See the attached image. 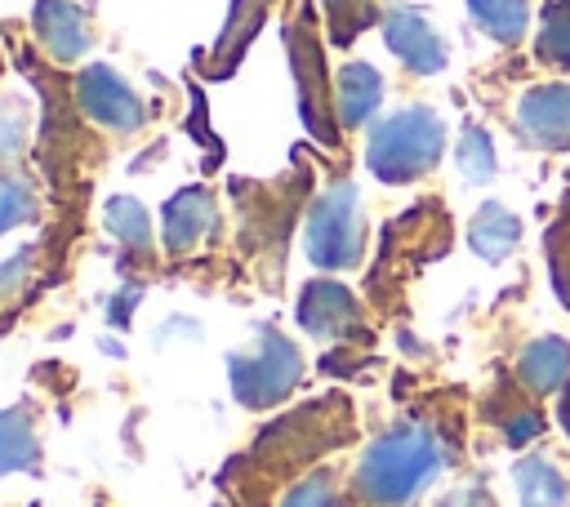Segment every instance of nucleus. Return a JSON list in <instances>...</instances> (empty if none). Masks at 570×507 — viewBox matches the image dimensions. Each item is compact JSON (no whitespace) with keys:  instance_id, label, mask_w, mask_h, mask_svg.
I'll return each instance as SVG.
<instances>
[{"instance_id":"1","label":"nucleus","mask_w":570,"mask_h":507,"mask_svg":"<svg viewBox=\"0 0 570 507\" xmlns=\"http://www.w3.org/2000/svg\"><path fill=\"white\" fill-rule=\"evenodd\" d=\"M445 463L441 440L428 427H392L356 463V494L374 507H401L419 498Z\"/></svg>"},{"instance_id":"2","label":"nucleus","mask_w":570,"mask_h":507,"mask_svg":"<svg viewBox=\"0 0 570 507\" xmlns=\"http://www.w3.org/2000/svg\"><path fill=\"white\" fill-rule=\"evenodd\" d=\"M445 151V125L432 107H405L374 125L365 165L379 182H414L428 169H436Z\"/></svg>"},{"instance_id":"3","label":"nucleus","mask_w":570,"mask_h":507,"mask_svg":"<svg viewBox=\"0 0 570 507\" xmlns=\"http://www.w3.org/2000/svg\"><path fill=\"white\" fill-rule=\"evenodd\" d=\"M303 378V356L298 347L276 334V329H258L254 347L232 356V387L245 405H276L294 391V382Z\"/></svg>"},{"instance_id":"4","label":"nucleus","mask_w":570,"mask_h":507,"mask_svg":"<svg viewBox=\"0 0 570 507\" xmlns=\"http://www.w3.org/2000/svg\"><path fill=\"white\" fill-rule=\"evenodd\" d=\"M361 205H356V187L352 182H338L330 187L316 205H312V218H307V254L316 267L325 271H343V267H356L361 262Z\"/></svg>"},{"instance_id":"5","label":"nucleus","mask_w":570,"mask_h":507,"mask_svg":"<svg viewBox=\"0 0 570 507\" xmlns=\"http://www.w3.org/2000/svg\"><path fill=\"white\" fill-rule=\"evenodd\" d=\"M76 98H80V107H85L89 120H98V125H107L116 133H129V129H138L147 120L142 98L111 67H89L76 80Z\"/></svg>"},{"instance_id":"6","label":"nucleus","mask_w":570,"mask_h":507,"mask_svg":"<svg viewBox=\"0 0 570 507\" xmlns=\"http://www.w3.org/2000/svg\"><path fill=\"white\" fill-rule=\"evenodd\" d=\"M517 129L539 151H570V84H534L517 102Z\"/></svg>"},{"instance_id":"7","label":"nucleus","mask_w":570,"mask_h":507,"mask_svg":"<svg viewBox=\"0 0 570 507\" xmlns=\"http://www.w3.org/2000/svg\"><path fill=\"white\" fill-rule=\"evenodd\" d=\"M383 40H387V49L410 67V71H419V76H436V71H445V62H450V53H445V40L436 36V27L419 13V9H392L387 18H383Z\"/></svg>"},{"instance_id":"8","label":"nucleus","mask_w":570,"mask_h":507,"mask_svg":"<svg viewBox=\"0 0 570 507\" xmlns=\"http://www.w3.org/2000/svg\"><path fill=\"white\" fill-rule=\"evenodd\" d=\"M289 53H294V80H298V107L307 129L321 142H334V125H330V93H325V67H321V49L307 36V27L289 31Z\"/></svg>"},{"instance_id":"9","label":"nucleus","mask_w":570,"mask_h":507,"mask_svg":"<svg viewBox=\"0 0 570 507\" xmlns=\"http://www.w3.org/2000/svg\"><path fill=\"white\" fill-rule=\"evenodd\" d=\"M31 27L40 36L45 53L58 58V62H71L89 49V22L71 0H40L36 13H31Z\"/></svg>"},{"instance_id":"10","label":"nucleus","mask_w":570,"mask_h":507,"mask_svg":"<svg viewBox=\"0 0 570 507\" xmlns=\"http://www.w3.org/2000/svg\"><path fill=\"white\" fill-rule=\"evenodd\" d=\"M298 320L307 334L316 338H338L347 334L356 320H361V307L352 298V289L334 285V280H316L303 289V302H298Z\"/></svg>"},{"instance_id":"11","label":"nucleus","mask_w":570,"mask_h":507,"mask_svg":"<svg viewBox=\"0 0 570 507\" xmlns=\"http://www.w3.org/2000/svg\"><path fill=\"white\" fill-rule=\"evenodd\" d=\"M214 222H218L214 196L205 187H183L165 205V245H169V254H187L205 231H214Z\"/></svg>"},{"instance_id":"12","label":"nucleus","mask_w":570,"mask_h":507,"mask_svg":"<svg viewBox=\"0 0 570 507\" xmlns=\"http://www.w3.org/2000/svg\"><path fill=\"white\" fill-rule=\"evenodd\" d=\"M517 374H521V382H525L530 391H539V396L561 391L566 378H570V342H566V338H552V334L525 342L521 356H517Z\"/></svg>"},{"instance_id":"13","label":"nucleus","mask_w":570,"mask_h":507,"mask_svg":"<svg viewBox=\"0 0 570 507\" xmlns=\"http://www.w3.org/2000/svg\"><path fill=\"white\" fill-rule=\"evenodd\" d=\"M383 102V76L370 67V62H347L334 80V107H338V120L347 129L365 125Z\"/></svg>"},{"instance_id":"14","label":"nucleus","mask_w":570,"mask_h":507,"mask_svg":"<svg viewBox=\"0 0 570 507\" xmlns=\"http://www.w3.org/2000/svg\"><path fill=\"white\" fill-rule=\"evenodd\" d=\"M517 240H521V218L499 200H485L468 222V245L485 262H503L517 249Z\"/></svg>"},{"instance_id":"15","label":"nucleus","mask_w":570,"mask_h":507,"mask_svg":"<svg viewBox=\"0 0 570 507\" xmlns=\"http://www.w3.org/2000/svg\"><path fill=\"white\" fill-rule=\"evenodd\" d=\"M512 480H517L521 507H566V498H570V480L561 476V467L548 454L521 458L512 467Z\"/></svg>"},{"instance_id":"16","label":"nucleus","mask_w":570,"mask_h":507,"mask_svg":"<svg viewBox=\"0 0 570 507\" xmlns=\"http://www.w3.org/2000/svg\"><path fill=\"white\" fill-rule=\"evenodd\" d=\"M468 13L499 44H517L530 27V4L525 0H468Z\"/></svg>"},{"instance_id":"17","label":"nucleus","mask_w":570,"mask_h":507,"mask_svg":"<svg viewBox=\"0 0 570 507\" xmlns=\"http://www.w3.org/2000/svg\"><path fill=\"white\" fill-rule=\"evenodd\" d=\"M36 463V427L27 409H0V471H22Z\"/></svg>"},{"instance_id":"18","label":"nucleus","mask_w":570,"mask_h":507,"mask_svg":"<svg viewBox=\"0 0 570 507\" xmlns=\"http://www.w3.org/2000/svg\"><path fill=\"white\" fill-rule=\"evenodd\" d=\"M454 165H459V173H463L468 182H490V178H494L499 160H494V142H490V133H485L481 125H468V129H463L459 151H454Z\"/></svg>"},{"instance_id":"19","label":"nucleus","mask_w":570,"mask_h":507,"mask_svg":"<svg viewBox=\"0 0 570 507\" xmlns=\"http://www.w3.org/2000/svg\"><path fill=\"white\" fill-rule=\"evenodd\" d=\"M539 58L552 67H570V0H552L539 22Z\"/></svg>"},{"instance_id":"20","label":"nucleus","mask_w":570,"mask_h":507,"mask_svg":"<svg viewBox=\"0 0 570 507\" xmlns=\"http://www.w3.org/2000/svg\"><path fill=\"white\" fill-rule=\"evenodd\" d=\"M102 218H107V231H111L116 240H125V245H147V240H151V222H147V209H142L138 200H129V196H116V200H107Z\"/></svg>"},{"instance_id":"21","label":"nucleus","mask_w":570,"mask_h":507,"mask_svg":"<svg viewBox=\"0 0 570 507\" xmlns=\"http://www.w3.org/2000/svg\"><path fill=\"white\" fill-rule=\"evenodd\" d=\"M263 9H267V0H236V9H232V22H227V31H223V40H218V71H227L232 62H236V53L245 49V40L254 36V27H258V18H263Z\"/></svg>"},{"instance_id":"22","label":"nucleus","mask_w":570,"mask_h":507,"mask_svg":"<svg viewBox=\"0 0 570 507\" xmlns=\"http://www.w3.org/2000/svg\"><path fill=\"white\" fill-rule=\"evenodd\" d=\"M36 213V191L22 178H0V236Z\"/></svg>"},{"instance_id":"23","label":"nucleus","mask_w":570,"mask_h":507,"mask_svg":"<svg viewBox=\"0 0 570 507\" xmlns=\"http://www.w3.org/2000/svg\"><path fill=\"white\" fill-rule=\"evenodd\" d=\"M281 507H343V503H338V494H334L330 476H307L303 485H294V489L285 494V503H281Z\"/></svg>"},{"instance_id":"24","label":"nucleus","mask_w":570,"mask_h":507,"mask_svg":"<svg viewBox=\"0 0 570 507\" xmlns=\"http://www.w3.org/2000/svg\"><path fill=\"white\" fill-rule=\"evenodd\" d=\"M539 431H543L539 409H521V414L503 418V440H508V445H525V440H534Z\"/></svg>"},{"instance_id":"25","label":"nucleus","mask_w":570,"mask_h":507,"mask_svg":"<svg viewBox=\"0 0 570 507\" xmlns=\"http://www.w3.org/2000/svg\"><path fill=\"white\" fill-rule=\"evenodd\" d=\"M365 4H370V0H325L334 31H338V36H352V27L365 22Z\"/></svg>"},{"instance_id":"26","label":"nucleus","mask_w":570,"mask_h":507,"mask_svg":"<svg viewBox=\"0 0 570 507\" xmlns=\"http://www.w3.org/2000/svg\"><path fill=\"white\" fill-rule=\"evenodd\" d=\"M445 507H490V494H485L481 485H468V489L450 494V498H445Z\"/></svg>"},{"instance_id":"27","label":"nucleus","mask_w":570,"mask_h":507,"mask_svg":"<svg viewBox=\"0 0 570 507\" xmlns=\"http://www.w3.org/2000/svg\"><path fill=\"white\" fill-rule=\"evenodd\" d=\"M27 258H31V254H13V258L0 267V289H13V280L27 271Z\"/></svg>"},{"instance_id":"28","label":"nucleus","mask_w":570,"mask_h":507,"mask_svg":"<svg viewBox=\"0 0 570 507\" xmlns=\"http://www.w3.org/2000/svg\"><path fill=\"white\" fill-rule=\"evenodd\" d=\"M561 427H566V436H570V391H561Z\"/></svg>"}]
</instances>
